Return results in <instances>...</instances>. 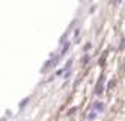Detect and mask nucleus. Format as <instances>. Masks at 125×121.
<instances>
[{
    "instance_id": "nucleus-1",
    "label": "nucleus",
    "mask_w": 125,
    "mask_h": 121,
    "mask_svg": "<svg viewBox=\"0 0 125 121\" xmlns=\"http://www.w3.org/2000/svg\"><path fill=\"white\" fill-rule=\"evenodd\" d=\"M92 108H94L95 112H103L104 110V103H101V101H95Z\"/></svg>"
},
{
    "instance_id": "nucleus-2",
    "label": "nucleus",
    "mask_w": 125,
    "mask_h": 121,
    "mask_svg": "<svg viewBox=\"0 0 125 121\" xmlns=\"http://www.w3.org/2000/svg\"><path fill=\"white\" fill-rule=\"evenodd\" d=\"M95 118H96V112H95V110H92V112L87 115V120H89V121H92V120H95Z\"/></svg>"
},
{
    "instance_id": "nucleus-3",
    "label": "nucleus",
    "mask_w": 125,
    "mask_h": 121,
    "mask_svg": "<svg viewBox=\"0 0 125 121\" xmlns=\"http://www.w3.org/2000/svg\"><path fill=\"white\" fill-rule=\"evenodd\" d=\"M29 101H30V97H27V98H26L24 101H21V103H20V109H23V108H24L26 105H27V103H29Z\"/></svg>"
},
{
    "instance_id": "nucleus-4",
    "label": "nucleus",
    "mask_w": 125,
    "mask_h": 121,
    "mask_svg": "<svg viewBox=\"0 0 125 121\" xmlns=\"http://www.w3.org/2000/svg\"><path fill=\"white\" fill-rule=\"evenodd\" d=\"M89 49H91V42H89V44H86V45H84V52H87Z\"/></svg>"
}]
</instances>
